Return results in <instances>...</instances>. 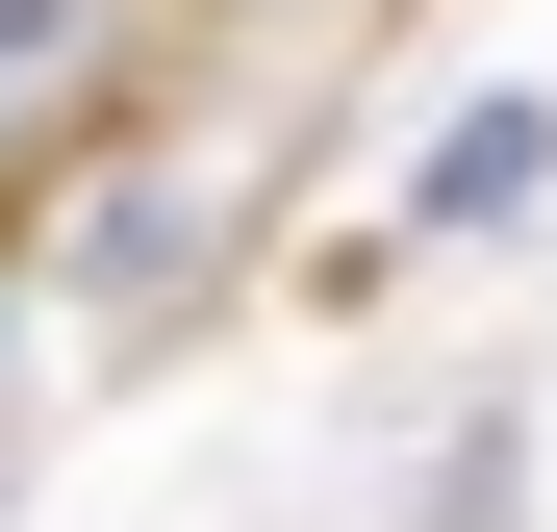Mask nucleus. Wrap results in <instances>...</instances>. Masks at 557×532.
I'll list each match as a JSON object with an SVG mask.
<instances>
[{"instance_id":"1","label":"nucleus","mask_w":557,"mask_h":532,"mask_svg":"<svg viewBox=\"0 0 557 532\" xmlns=\"http://www.w3.org/2000/svg\"><path fill=\"white\" fill-rule=\"evenodd\" d=\"M102 76H127V0H0V203L102 127Z\"/></svg>"}]
</instances>
